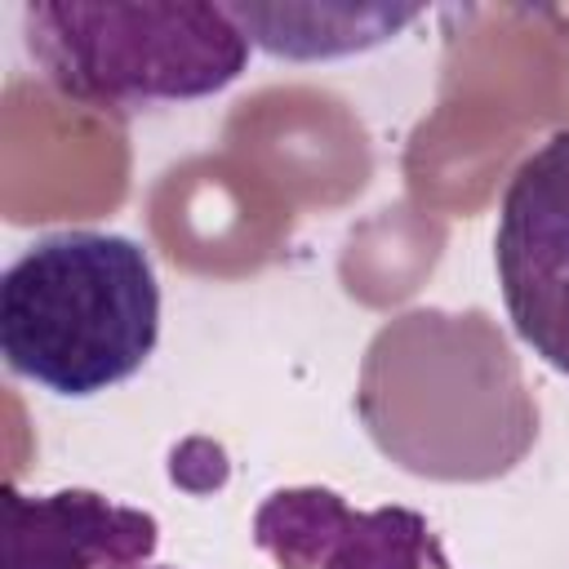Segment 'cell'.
<instances>
[{"label":"cell","instance_id":"cell-1","mask_svg":"<svg viewBox=\"0 0 569 569\" xmlns=\"http://www.w3.org/2000/svg\"><path fill=\"white\" fill-rule=\"evenodd\" d=\"M160 342L151 253L120 231H53L0 276V356L18 378L84 400L129 382Z\"/></svg>","mask_w":569,"mask_h":569},{"label":"cell","instance_id":"cell-2","mask_svg":"<svg viewBox=\"0 0 569 569\" xmlns=\"http://www.w3.org/2000/svg\"><path fill=\"white\" fill-rule=\"evenodd\" d=\"M22 44L67 102L133 116L196 102L249 67V36L227 4H27Z\"/></svg>","mask_w":569,"mask_h":569},{"label":"cell","instance_id":"cell-3","mask_svg":"<svg viewBox=\"0 0 569 569\" xmlns=\"http://www.w3.org/2000/svg\"><path fill=\"white\" fill-rule=\"evenodd\" d=\"M493 271L520 342L569 378V129L542 138L507 178Z\"/></svg>","mask_w":569,"mask_h":569},{"label":"cell","instance_id":"cell-4","mask_svg":"<svg viewBox=\"0 0 569 569\" xmlns=\"http://www.w3.org/2000/svg\"><path fill=\"white\" fill-rule=\"evenodd\" d=\"M253 542L280 569H453L418 511H356L320 485L267 493L253 511Z\"/></svg>","mask_w":569,"mask_h":569},{"label":"cell","instance_id":"cell-5","mask_svg":"<svg viewBox=\"0 0 569 569\" xmlns=\"http://www.w3.org/2000/svg\"><path fill=\"white\" fill-rule=\"evenodd\" d=\"M156 542V516L93 489H9V569H138Z\"/></svg>","mask_w":569,"mask_h":569},{"label":"cell","instance_id":"cell-6","mask_svg":"<svg viewBox=\"0 0 569 569\" xmlns=\"http://www.w3.org/2000/svg\"><path fill=\"white\" fill-rule=\"evenodd\" d=\"M249 44L276 58H338L391 40L422 9H316V4H227Z\"/></svg>","mask_w":569,"mask_h":569},{"label":"cell","instance_id":"cell-7","mask_svg":"<svg viewBox=\"0 0 569 569\" xmlns=\"http://www.w3.org/2000/svg\"><path fill=\"white\" fill-rule=\"evenodd\" d=\"M138 569H169V565H156V560H147V565H138Z\"/></svg>","mask_w":569,"mask_h":569}]
</instances>
